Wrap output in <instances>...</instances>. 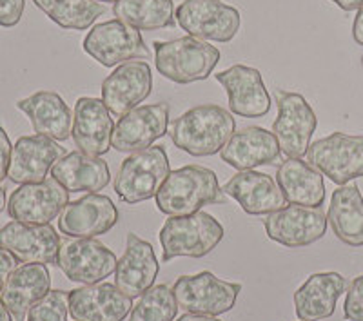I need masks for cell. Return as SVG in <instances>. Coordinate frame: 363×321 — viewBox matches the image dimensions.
<instances>
[{
    "label": "cell",
    "instance_id": "obj_1",
    "mask_svg": "<svg viewBox=\"0 0 363 321\" xmlns=\"http://www.w3.org/2000/svg\"><path fill=\"white\" fill-rule=\"evenodd\" d=\"M233 113L218 103L196 106L169 124L173 144L191 157H213L218 154L235 135Z\"/></svg>",
    "mask_w": 363,
    "mask_h": 321
},
{
    "label": "cell",
    "instance_id": "obj_2",
    "mask_svg": "<svg viewBox=\"0 0 363 321\" xmlns=\"http://www.w3.org/2000/svg\"><path fill=\"white\" fill-rule=\"evenodd\" d=\"M160 213L167 216H187L203 205L225 203L227 194L220 187L215 171L203 165H184L171 171L155 196Z\"/></svg>",
    "mask_w": 363,
    "mask_h": 321
},
{
    "label": "cell",
    "instance_id": "obj_3",
    "mask_svg": "<svg viewBox=\"0 0 363 321\" xmlns=\"http://www.w3.org/2000/svg\"><path fill=\"white\" fill-rule=\"evenodd\" d=\"M153 47L158 73L180 86L206 80L222 58L218 47L189 35L177 40H157Z\"/></svg>",
    "mask_w": 363,
    "mask_h": 321
},
{
    "label": "cell",
    "instance_id": "obj_4",
    "mask_svg": "<svg viewBox=\"0 0 363 321\" xmlns=\"http://www.w3.org/2000/svg\"><path fill=\"white\" fill-rule=\"evenodd\" d=\"M225 236L222 223L209 213L187 214V216H169L158 232L162 245L164 264L178 256L203 258L218 247Z\"/></svg>",
    "mask_w": 363,
    "mask_h": 321
},
{
    "label": "cell",
    "instance_id": "obj_5",
    "mask_svg": "<svg viewBox=\"0 0 363 321\" xmlns=\"http://www.w3.org/2000/svg\"><path fill=\"white\" fill-rule=\"evenodd\" d=\"M171 165L164 145H151L144 151L133 152L120 165L115 178V193L122 202L136 205L157 196Z\"/></svg>",
    "mask_w": 363,
    "mask_h": 321
},
{
    "label": "cell",
    "instance_id": "obj_6",
    "mask_svg": "<svg viewBox=\"0 0 363 321\" xmlns=\"http://www.w3.org/2000/svg\"><path fill=\"white\" fill-rule=\"evenodd\" d=\"M307 162L336 186L363 176V135H333L313 142L307 151Z\"/></svg>",
    "mask_w": 363,
    "mask_h": 321
},
{
    "label": "cell",
    "instance_id": "obj_7",
    "mask_svg": "<svg viewBox=\"0 0 363 321\" xmlns=\"http://www.w3.org/2000/svg\"><path fill=\"white\" fill-rule=\"evenodd\" d=\"M274 100L278 116L272 124V135L277 136L280 151L289 158L306 157L318 125L316 113L300 93L274 89Z\"/></svg>",
    "mask_w": 363,
    "mask_h": 321
},
{
    "label": "cell",
    "instance_id": "obj_8",
    "mask_svg": "<svg viewBox=\"0 0 363 321\" xmlns=\"http://www.w3.org/2000/svg\"><path fill=\"white\" fill-rule=\"evenodd\" d=\"M82 47L104 67L122 66L131 60L149 57V47L140 31L118 18L93 26L84 38Z\"/></svg>",
    "mask_w": 363,
    "mask_h": 321
},
{
    "label": "cell",
    "instance_id": "obj_9",
    "mask_svg": "<svg viewBox=\"0 0 363 321\" xmlns=\"http://www.w3.org/2000/svg\"><path fill=\"white\" fill-rule=\"evenodd\" d=\"M240 291V283L223 281L207 271L194 276H180L173 285L178 309L203 316H220L229 312L238 300Z\"/></svg>",
    "mask_w": 363,
    "mask_h": 321
},
{
    "label": "cell",
    "instance_id": "obj_10",
    "mask_svg": "<svg viewBox=\"0 0 363 321\" xmlns=\"http://www.w3.org/2000/svg\"><path fill=\"white\" fill-rule=\"evenodd\" d=\"M178 26L189 37L213 42H231L240 29V11L222 0H184L174 9Z\"/></svg>",
    "mask_w": 363,
    "mask_h": 321
},
{
    "label": "cell",
    "instance_id": "obj_11",
    "mask_svg": "<svg viewBox=\"0 0 363 321\" xmlns=\"http://www.w3.org/2000/svg\"><path fill=\"white\" fill-rule=\"evenodd\" d=\"M115 252L95 238H71L62 242L58 252V267L67 280L82 285H95L116 271Z\"/></svg>",
    "mask_w": 363,
    "mask_h": 321
},
{
    "label": "cell",
    "instance_id": "obj_12",
    "mask_svg": "<svg viewBox=\"0 0 363 321\" xmlns=\"http://www.w3.org/2000/svg\"><path fill=\"white\" fill-rule=\"evenodd\" d=\"M69 203V191L57 180L45 178L38 184H26L13 191L8 202V214L15 222L45 225L60 216Z\"/></svg>",
    "mask_w": 363,
    "mask_h": 321
},
{
    "label": "cell",
    "instance_id": "obj_13",
    "mask_svg": "<svg viewBox=\"0 0 363 321\" xmlns=\"http://www.w3.org/2000/svg\"><path fill=\"white\" fill-rule=\"evenodd\" d=\"M327 216L323 210L313 207L287 205L277 213L267 214L264 220L265 235L269 240L284 247L298 249L313 245L327 232Z\"/></svg>",
    "mask_w": 363,
    "mask_h": 321
},
{
    "label": "cell",
    "instance_id": "obj_14",
    "mask_svg": "<svg viewBox=\"0 0 363 321\" xmlns=\"http://www.w3.org/2000/svg\"><path fill=\"white\" fill-rule=\"evenodd\" d=\"M0 247L22 264L57 265L62 240L51 223L31 225L13 220L0 229Z\"/></svg>",
    "mask_w": 363,
    "mask_h": 321
},
{
    "label": "cell",
    "instance_id": "obj_15",
    "mask_svg": "<svg viewBox=\"0 0 363 321\" xmlns=\"http://www.w3.org/2000/svg\"><path fill=\"white\" fill-rule=\"evenodd\" d=\"M169 113V106L162 102L135 107L115 124L111 145L118 152H138L151 147L167 135Z\"/></svg>",
    "mask_w": 363,
    "mask_h": 321
},
{
    "label": "cell",
    "instance_id": "obj_16",
    "mask_svg": "<svg viewBox=\"0 0 363 321\" xmlns=\"http://www.w3.org/2000/svg\"><path fill=\"white\" fill-rule=\"evenodd\" d=\"M120 213L106 194L89 193L69 202L58 216V231L67 238H96L118 223Z\"/></svg>",
    "mask_w": 363,
    "mask_h": 321
},
{
    "label": "cell",
    "instance_id": "obj_17",
    "mask_svg": "<svg viewBox=\"0 0 363 321\" xmlns=\"http://www.w3.org/2000/svg\"><path fill=\"white\" fill-rule=\"evenodd\" d=\"M153 91V71L144 60L116 67L102 82V100L113 116L122 118L144 102Z\"/></svg>",
    "mask_w": 363,
    "mask_h": 321
},
{
    "label": "cell",
    "instance_id": "obj_18",
    "mask_svg": "<svg viewBox=\"0 0 363 321\" xmlns=\"http://www.w3.org/2000/svg\"><path fill=\"white\" fill-rule=\"evenodd\" d=\"M67 307L74 321H124L133 309V298L116 285L100 281L69 291Z\"/></svg>",
    "mask_w": 363,
    "mask_h": 321
},
{
    "label": "cell",
    "instance_id": "obj_19",
    "mask_svg": "<svg viewBox=\"0 0 363 321\" xmlns=\"http://www.w3.org/2000/svg\"><path fill=\"white\" fill-rule=\"evenodd\" d=\"M66 154L64 147L44 135L21 136L11 149L8 178L17 184H38L44 181L53 165Z\"/></svg>",
    "mask_w": 363,
    "mask_h": 321
},
{
    "label": "cell",
    "instance_id": "obj_20",
    "mask_svg": "<svg viewBox=\"0 0 363 321\" xmlns=\"http://www.w3.org/2000/svg\"><path fill=\"white\" fill-rule=\"evenodd\" d=\"M215 77L227 91L229 109L233 115L260 118L271 111V96L258 69L236 64Z\"/></svg>",
    "mask_w": 363,
    "mask_h": 321
},
{
    "label": "cell",
    "instance_id": "obj_21",
    "mask_svg": "<svg viewBox=\"0 0 363 321\" xmlns=\"http://www.w3.org/2000/svg\"><path fill=\"white\" fill-rule=\"evenodd\" d=\"M115 122L102 98L82 96L73 113V140L79 151L89 157H102L111 145Z\"/></svg>",
    "mask_w": 363,
    "mask_h": 321
},
{
    "label": "cell",
    "instance_id": "obj_22",
    "mask_svg": "<svg viewBox=\"0 0 363 321\" xmlns=\"http://www.w3.org/2000/svg\"><path fill=\"white\" fill-rule=\"evenodd\" d=\"M160 271L153 245L129 232L125 251L116 264L115 285L129 298H138L153 287Z\"/></svg>",
    "mask_w": 363,
    "mask_h": 321
},
{
    "label": "cell",
    "instance_id": "obj_23",
    "mask_svg": "<svg viewBox=\"0 0 363 321\" xmlns=\"http://www.w3.org/2000/svg\"><path fill=\"white\" fill-rule=\"evenodd\" d=\"M220 154L222 160L236 171H252L260 165H274L280 162L281 151L277 136L267 129L251 125L236 131Z\"/></svg>",
    "mask_w": 363,
    "mask_h": 321
},
{
    "label": "cell",
    "instance_id": "obj_24",
    "mask_svg": "<svg viewBox=\"0 0 363 321\" xmlns=\"http://www.w3.org/2000/svg\"><path fill=\"white\" fill-rule=\"evenodd\" d=\"M222 189L251 216H264L287 207V200L277 181L258 171H240Z\"/></svg>",
    "mask_w": 363,
    "mask_h": 321
},
{
    "label": "cell",
    "instance_id": "obj_25",
    "mask_svg": "<svg viewBox=\"0 0 363 321\" xmlns=\"http://www.w3.org/2000/svg\"><path fill=\"white\" fill-rule=\"evenodd\" d=\"M17 107L28 116L37 135L66 142L73 133V113L55 91H37L28 98L18 100Z\"/></svg>",
    "mask_w": 363,
    "mask_h": 321
},
{
    "label": "cell",
    "instance_id": "obj_26",
    "mask_svg": "<svg viewBox=\"0 0 363 321\" xmlns=\"http://www.w3.org/2000/svg\"><path fill=\"white\" fill-rule=\"evenodd\" d=\"M347 280L338 272H318L294 293V312L300 321H322L336 310Z\"/></svg>",
    "mask_w": 363,
    "mask_h": 321
},
{
    "label": "cell",
    "instance_id": "obj_27",
    "mask_svg": "<svg viewBox=\"0 0 363 321\" xmlns=\"http://www.w3.org/2000/svg\"><path fill=\"white\" fill-rule=\"evenodd\" d=\"M51 291V274L48 265L24 264L11 272L0 291V298L15 321H24L37 301Z\"/></svg>",
    "mask_w": 363,
    "mask_h": 321
},
{
    "label": "cell",
    "instance_id": "obj_28",
    "mask_svg": "<svg viewBox=\"0 0 363 321\" xmlns=\"http://www.w3.org/2000/svg\"><path fill=\"white\" fill-rule=\"evenodd\" d=\"M51 178L69 193H99L111 180L109 165L100 157H89L82 151L64 154L51 169Z\"/></svg>",
    "mask_w": 363,
    "mask_h": 321
},
{
    "label": "cell",
    "instance_id": "obj_29",
    "mask_svg": "<svg viewBox=\"0 0 363 321\" xmlns=\"http://www.w3.org/2000/svg\"><path fill=\"white\" fill-rule=\"evenodd\" d=\"M277 184L291 205L318 209L325 202L323 174L301 158H287L277 171Z\"/></svg>",
    "mask_w": 363,
    "mask_h": 321
},
{
    "label": "cell",
    "instance_id": "obj_30",
    "mask_svg": "<svg viewBox=\"0 0 363 321\" xmlns=\"http://www.w3.org/2000/svg\"><path fill=\"white\" fill-rule=\"evenodd\" d=\"M327 222L340 242L363 247V196L356 184L340 186L333 193Z\"/></svg>",
    "mask_w": 363,
    "mask_h": 321
},
{
    "label": "cell",
    "instance_id": "obj_31",
    "mask_svg": "<svg viewBox=\"0 0 363 321\" xmlns=\"http://www.w3.org/2000/svg\"><path fill=\"white\" fill-rule=\"evenodd\" d=\"M113 13L138 31H157L177 24L173 0H118Z\"/></svg>",
    "mask_w": 363,
    "mask_h": 321
},
{
    "label": "cell",
    "instance_id": "obj_32",
    "mask_svg": "<svg viewBox=\"0 0 363 321\" xmlns=\"http://www.w3.org/2000/svg\"><path fill=\"white\" fill-rule=\"evenodd\" d=\"M50 21L71 31H86L106 13V6L96 0H33Z\"/></svg>",
    "mask_w": 363,
    "mask_h": 321
},
{
    "label": "cell",
    "instance_id": "obj_33",
    "mask_svg": "<svg viewBox=\"0 0 363 321\" xmlns=\"http://www.w3.org/2000/svg\"><path fill=\"white\" fill-rule=\"evenodd\" d=\"M177 314L178 303L173 288L162 283L142 294L133 307L129 321H174Z\"/></svg>",
    "mask_w": 363,
    "mask_h": 321
},
{
    "label": "cell",
    "instance_id": "obj_34",
    "mask_svg": "<svg viewBox=\"0 0 363 321\" xmlns=\"http://www.w3.org/2000/svg\"><path fill=\"white\" fill-rule=\"evenodd\" d=\"M67 314H69L67 293L50 291L31 307L28 312V321H67Z\"/></svg>",
    "mask_w": 363,
    "mask_h": 321
},
{
    "label": "cell",
    "instance_id": "obj_35",
    "mask_svg": "<svg viewBox=\"0 0 363 321\" xmlns=\"http://www.w3.org/2000/svg\"><path fill=\"white\" fill-rule=\"evenodd\" d=\"M343 316L347 321H363V274L354 278L349 285L343 303Z\"/></svg>",
    "mask_w": 363,
    "mask_h": 321
},
{
    "label": "cell",
    "instance_id": "obj_36",
    "mask_svg": "<svg viewBox=\"0 0 363 321\" xmlns=\"http://www.w3.org/2000/svg\"><path fill=\"white\" fill-rule=\"evenodd\" d=\"M26 0H0V26L15 28L22 21Z\"/></svg>",
    "mask_w": 363,
    "mask_h": 321
},
{
    "label": "cell",
    "instance_id": "obj_37",
    "mask_svg": "<svg viewBox=\"0 0 363 321\" xmlns=\"http://www.w3.org/2000/svg\"><path fill=\"white\" fill-rule=\"evenodd\" d=\"M11 140H9L6 129L0 125V184L8 178L9 160H11Z\"/></svg>",
    "mask_w": 363,
    "mask_h": 321
},
{
    "label": "cell",
    "instance_id": "obj_38",
    "mask_svg": "<svg viewBox=\"0 0 363 321\" xmlns=\"http://www.w3.org/2000/svg\"><path fill=\"white\" fill-rule=\"evenodd\" d=\"M18 259L11 254L9 251H6L4 247H0V291L6 285L8 278L11 276V272L17 269Z\"/></svg>",
    "mask_w": 363,
    "mask_h": 321
},
{
    "label": "cell",
    "instance_id": "obj_39",
    "mask_svg": "<svg viewBox=\"0 0 363 321\" xmlns=\"http://www.w3.org/2000/svg\"><path fill=\"white\" fill-rule=\"evenodd\" d=\"M352 38L358 45H363V9L356 13L354 22H352Z\"/></svg>",
    "mask_w": 363,
    "mask_h": 321
},
{
    "label": "cell",
    "instance_id": "obj_40",
    "mask_svg": "<svg viewBox=\"0 0 363 321\" xmlns=\"http://www.w3.org/2000/svg\"><path fill=\"white\" fill-rule=\"evenodd\" d=\"M343 11H359L363 9V0H330Z\"/></svg>",
    "mask_w": 363,
    "mask_h": 321
},
{
    "label": "cell",
    "instance_id": "obj_41",
    "mask_svg": "<svg viewBox=\"0 0 363 321\" xmlns=\"http://www.w3.org/2000/svg\"><path fill=\"white\" fill-rule=\"evenodd\" d=\"M174 321H220L216 316H203V314H191L186 312L184 316H180Z\"/></svg>",
    "mask_w": 363,
    "mask_h": 321
},
{
    "label": "cell",
    "instance_id": "obj_42",
    "mask_svg": "<svg viewBox=\"0 0 363 321\" xmlns=\"http://www.w3.org/2000/svg\"><path fill=\"white\" fill-rule=\"evenodd\" d=\"M0 321H13L11 312L8 310V307L4 305L2 298H0Z\"/></svg>",
    "mask_w": 363,
    "mask_h": 321
},
{
    "label": "cell",
    "instance_id": "obj_43",
    "mask_svg": "<svg viewBox=\"0 0 363 321\" xmlns=\"http://www.w3.org/2000/svg\"><path fill=\"white\" fill-rule=\"evenodd\" d=\"M8 207V203H6V189H2L0 187V213Z\"/></svg>",
    "mask_w": 363,
    "mask_h": 321
},
{
    "label": "cell",
    "instance_id": "obj_44",
    "mask_svg": "<svg viewBox=\"0 0 363 321\" xmlns=\"http://www.w3.org/2000/svg\"><path fill=\"white\" fill-rule=\"evenodd\" d=\"M96 2H100V4H104V2H106V4H116L118 0H96Z\"/></svg>",
    "mask_w": 363,
    "mask_h": 321
},
{
    "label": "cell",
    "instance_id": "obj_45",
    "mask_svg": "<svg viewBox=\"0 0 363 321\" xmlns=\"http://www.w3.org/2000/svg\"><path fill=\"white\" fill-rule=\"evenodd\" d=\"M362 66H363V55H362Z\"/></svg>",
    "mask_w": 363,
    "mask_h": 321
}]
</instances>
